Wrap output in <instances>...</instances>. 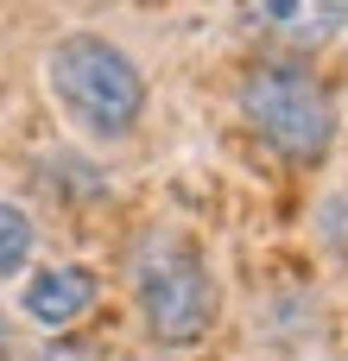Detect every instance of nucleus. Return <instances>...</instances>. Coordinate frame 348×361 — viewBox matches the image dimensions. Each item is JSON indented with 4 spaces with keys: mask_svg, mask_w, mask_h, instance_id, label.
<instances>
[{
    "mask_svg": "<svg viewBox=\"0 0 348 361\" xmlns=\"http://www.w3.org/2000/svg\"><path fill=\"white\" fill-rule=\"evenodd\" d=\"M241 108L260 127V140L292 165H317L330 152V140H336V108H330L323 82L304 63H279V57L254 63L247 89H241Z\"/></svg>",
    "mask_w": 348,
    "mask_h": 361,
    "instance_id": "f257e3e1",
    "label": "nucleus"
},
{
    "mask_svg": "<svg viewBox=\"0 0 348 361\" xmlns=\"http://www.w3.org/2000/svg\"><path fill=\"white\" fill-rule=\"evenodd\" d=\"M133 292L159 343H197L216 324V273L178 235H146L133 247Z\"/></svg>",
    "mask_w": 348,
    "mask_h": 361,
    "instance_id": "f03ea898",
    "label": "nucleus"
},
{
    "mask_svg": "<svg viewBox=\"0 0 348 361\" xmlns=\"http://www.w3.org/2000/svg\"><path fill=\"white\" fill-rule=\"evenodd\" d=\"M51 89L89 133H127L146 108V82H139L133 57L95 32H76L51 51Z\"/></svg>",
    "mask_w": 348,
    "mask_h": 361,
    "instance_id": "7ed1b4c3",
    "label": "nucleus"
},
{
    "mask_svg": "<svg viewBox=\"0 0 348 361\" xmlns=\"http://www.w3.org/2000/svg\"><path fill=\"white\" fill-rule=\"evenodd\" d=\"M241 19L285 51H317L348 25V0H241Z\"/></svg>",
    "mask_w": 348,
    "mask_h": 361,
    "instance_id": "20e7f679",
    "label": "nucleus"
},
{
    "mask_svg": "<svg viewBox=\"0 0 348 361\" xmlns=\"http://www.w3.org/2000/svg\"><path fill=\"white\" fill-rule=\"evenodd\" d=\"M95 305V279L82 273V267H51V273H38L32 279V292H25V311L38 317V324H76L82 311Z\"/></svg>",
    "mask_w": 348,
    "mask_h": 361,
    "instance_id": "39448f33",
    "label": "nucleus"
},
{
    "mask_svg": "<svg viewBox=\"0 0 348 361\" xmlns=\"http://www.w3.org/2000/svg\"><path fill=\"white\" fill-rule=\"evenodd\" d=\"M32 260V222H25V209L19 203H6L0 197V279L6 273H19Z\"/></svg>",
    "mask_w": 348,
    "mask_h": 361,
    "instance_id": "423d86ee",
    "label": "nucleus"
},
{
    "mask_svg": "<svg viewBox=\"0 0 348 361\" xmlns=\"http://www.w3.org/2000/svg\"><path fill=\"white\" fill-rule=\"evenodd\" d=\"M0 361H6V330H0Z\"/></svg>",
    "mask_w": 348,
    "mask_h": 361,
    "instance_id": "0eeeda50",
    "label": "nucleus"
}]
</instances>
